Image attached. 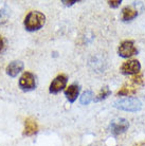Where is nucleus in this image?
Instances as JSON below:
<instances>
[{
	"mask_svg": "<svg viewBox=\"0 0 145 146\" xmlns=\"http://www.w3.org/2000/svg\"><path fill=\"white\" fill-rule=\"evenodd\" d=\"M67 82H68L67 75H65V74H59V75H57L50 84V87H49L50 93L56 94V93L61 92L62 90H64L66 85H67Z\"/></svg>",
	"mask_w": 145,
	"mask_h": 146,
	"instance_id": "obj_8",
	"label": "nucleus"
},
{
	"mask_svg": "<svg viewBox=\"0 0 145 146\" xmlns=\"http://www.w3.org/2000/svg\"><path fill=\"white\" fill-rule=\"evenodd\" d=\"M138 16V11L132 7H125L122 10V20L123 21H130Z\"/></svg>",
	"mask_w": 145,
	"mask_h": 146,
	"instance_id": "obj_12",
	"label": "nucleus"
},
{
	"mask_svg": "<svg viewBox=\"0 0 145 146\" xmlns=\"http://www.w3.org/2000/svg\"><path fill=\"white\" fill-rule=\"evenodd\" d=\"M19 87L23 91H32L36 88V80L34 74L29 71H25L19 78Z\"/></svg>",
	"mask_w": 145,
	"mask_h": 146,
	"instance_id": "obj_5",
	"label": "nucleus"
},
{
	"mask_svg": "<svg viewBox=\"0 0 145 146\" xmlns=\"http://www.w3.org/2000/svg\"><path fill=\"white\" fill-rule=\"evenodd\" d=\"M4 47H5V42H4V39L2 38V36H0V54L3 52Z\"/></svg>",
	"mask_w": 145,
	"mask_h": 146,
	"instance_id": "obj_18",
	"label": "nucleus"
},
{
	"mask_svg": "<svg viewBox=\"0 0 145 146\" xmlns=\"http://www.w3.org/2000/svg\"><path fill=\"white\" fill-rule=\"evenodd\" d=\"M23 62L21 60H13L7 66V74L11 77H16L23 70Z\"/></svg>",
	"mask_w": 145,
	"mask_h": 146,
	"instance_id": "obj_9",
	"label": "nucleus"
},
{
	"mask_svg": "<svg viewBox=\"0 0 145 146\" xmlns=\"http://www.w3.org/2000/svg\"><path fill=\"white\" fill-rule=\"evenodd\" d=\"M45 22H46V16L41 12L32 11L25 16L23 25L27 31L34 32L41 29L44 27Z\"/></svg>",
	"mask_w": 145,
	"mask_h": 146,
	"instance_id": "obj_1",
	"label": "nucleus"
},
{
	"mask_svg": "<svg viewBox=\"0 0 145 146\" xmlns=\"http://www.w3.org/2000/svg\"><path fill=\"white\" fill-rule=\"evenodd\" d=\"M78 2V0H70V1H67V0H63L62 3H64L66 7H71L73 5L74 3H77Z\"/></svg>",
	"mask_w": 145,
	"mask_h": 146,
	"instance_id": "obj_16",
	"label": "nucleus"
},
{
	"mask_svg": "<svg viewBox=\"0 0 145 146\" xmlns=\"http://www.w3.org/2000/svg\"><path fill=\"white\" fill-rule=\"evenodd\" d=\"M118 54L123 58H129L134 55L138 54V50L134 47V41L131 40H125L123 42H121L118 49Z\"/></svg>",
	"mask_w": 145,
	"mask_h": 146,
	"instance_id": "obj_4",
	"label": "nucleus"
},
{
	"mask_svg": "<svg viewBox=\"0 0 145 146\" xmlns=\"http://www.w3.org/2000/svg\"><path fill=\"white\" fill-rule=\"evenodd\" d=\"M110 94H111V91H110V89L106 86V87L102 88L101 91L98 92V94L96 95V98L93 100H94V102H100V101H103V100L107 99Z\"/></svg>",
	"mask_w": 145,
	"mask_h": 146,
	"instance_id": "obj_13",
	"label": "nucleus"
},
{
	"mask_svg": "<svg viewBox=\"0 0 145 146\" xmlns=\"http://www.w3.org/2000/svg\"><path fill=\"white\" fill-rule=\"evenodd\" d=\"M92 100H93V92L91 90H87L82 94L80 102L82 105H88Z\"/></svg>",
	"mask_w": 145,
	"mask_h": 146,
	"instance_id": "obj_14",
	"label": "nucleus"
},
{
	"mask_svg": "<svg viewBox=\"0 0 145 146\" xmlns=\"http://www.w3.org/2000/svg\"><path fill=\"white\" fill-rule=\"evenodd\" d=\"M129 127V122L126 120V119H123V117H120V119H116L113 120L110 125H109V130L110 132L114 135H121L125 132Z\"/></svg>",
	"mask_w": 145,
	"mask_h": 146,
	"instance_id": "obj_7",
	"label": "nucleus"
},
{
	"mask_svg": "<svg viewBox=\"0 0 145 146\" xmlns=\"http://www.w3.org/2000/svg\"><path fill=\"white\" fill-rule=\"evenodd\" d=\"M80 86L77 84H72L66 89L65 91H64V93H65V96L67 98V100L70 103H73L76 101L77 96L80 94Z\"/></svg>",
	"mask_w": 145,
	"mask_h": 146,
	"instance_id": "obj_10",
	"label": "nucleus"
},
{
	"mask_svg": "<svg viewBox=\"0 0 145 146\" xmlns=\"http://www.w3.org/2000/svg\"><path fill=\"white\" fill-rule=\"evenodd\" d=\"M143 85V76L141 74H137L134 77H131L130 80L126 82L122 86L120 90L118 91V96H130L134 95L138 88Z\"/></svg>",
	"mask_w": 145,
	"mask_h": 146,
	"instance_id": "obj_2",
	"label": "nucleus"
},
{
	"mask_svg": "<svg viewBox=\"0 0 145 146\" xmlns=\"http://www.w3.org/2000/svg\"><path fill=\"white\" fill-rule=\"evenodd\" d=\"M121 2H122L121 0H116V1H108L109 5H110L111 7H114V9L119 7V5L121 4Z\"/></svg>",
	"mask_w": 145,
	"mask_h": 146,
	"instance_id": "obj_17",
	"label": "nucleus"
},
{
	"mask_svg": "<svg viewBox=\"0 0 145 146\" xmlns=\"http://www.w3.org/2000/svg\"><path fill=\"white\" fill-rule=\"evenodd\" d=\"M38 130V126H37L36 121L33 117H28L25 122V131L23 135L27 137H31V135H35Z\"/></svg>",
	"mask_w": 145,
	"mask_h": 146,
	"instance_id": "obj_11",
	"label": "nucleus"
},
{
	"mask_svg": "<svg viewBox=\"0 0 145 146\" xmlns=\"http://www.w3.org/2000/svg\"><path fill=\"white\" fill-rule=\"evenodd\" d=\"M116 109L124 110V111H129V112H136L141 110L142 103L137 98H125V99L119 100L114 102V105Z\"/></svg>",
	"mask_w": 145,
	"mask_h": 146,
	"instance_id": "obj_3",
	"label": "nucleus"
},
{
	"mask_svg": "<svg viewBox=\"0 0 145 146\" xmlns=\"http://www.w3.org/2000/svg\"><path fill=\"white\" fill-rule=\"evenodd\" d=\"M141 70V64L137 59H131L125 62L121 66L120 72L124 75H137Z\"/></svg>",
	"mask_w": 145,
	"mask_h": 146,
	"instance_id": "obj_6",
	"label": "nucleus"
},
{
	"mask_svg": "<svg viewBox=\"0 0 145 146\" xmlns=\"http://www.w3.org/2000/svg\"><path fill=\"white\" fill-rule=\"evenodd\" d=\"M9 18V13L5 10V7H0V25H3L5 23Z\"/></svg>",
	"mask_w": 145,
	"mask_h": 146,
	"instance_id": "obj_15",
	"label": "nucleus"
}]
</instances>
